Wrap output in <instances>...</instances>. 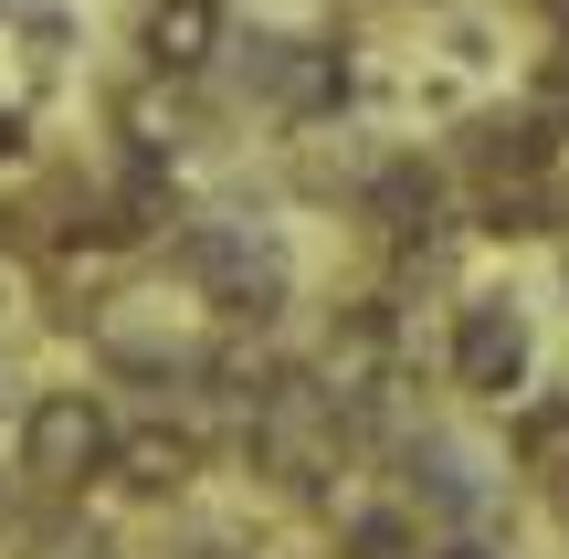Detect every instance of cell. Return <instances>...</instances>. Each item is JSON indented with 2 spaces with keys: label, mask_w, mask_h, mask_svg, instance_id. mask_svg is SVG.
I'll use <instances>...</instances> for the list:
<instances>
[{
  "label": "cell",
  "mask_w": 569,
  "mask_h": 559,
  "mask_svg": "<svg viewBox=\"0 0 569 559\" xmlns=\"http://www.w3.org/2000/svg\"><path fill=\"white\" fill-rule=\"evenodd\" d=\"M211 74H222V106L284 127V138L348 117V96H359V63H348V42H327V32H232Z\"/></svg>",
  "instance_id": "obj_1"
},
{
  "label": "cell",
  "mask_w": 569,
  "mask_h": 559,
  "mask_svg": "<svg viewBox=\"0 0 569 559\" xmlns=\"http://www.w3.org/2000/svg\"><path fill=\"white\" fill-rule=\"evenodd\" d=\"M169 274L201 296L222 328H274L296 307V253L264 222H180L169 232Z\"/></svg>",
  "instance_id": "obj_2"
},
{
  "label": "cell",
  "mask_w": 569,
  "mask_h": 559,
  "mask_svg": "<svg viewBox=\"0 0 569 559\" xmlns=\"http://www.w3.org/2000/svg\"><path fill=\"white\" fill-rule=\"evenodd\" d=\"M21 476L32 497H84L96 476H117V412L96 391H42L21 412Z\"/></svg>",
  "instance_id": "obj_4"
},
{
  "label": "cell",
  "mask_w": 569,
  "mask_h": 559,
  "mask_svg": "<svg viewBox=\"0 0 569 559\" xmlns=\"http://www.w3.org/2000/svg\"><path fill=\"white\" fill-rule=\"evenodd\" d=\"M11 11H21V0H0V21H11Z\"/></svg>",
  "instance_id": "obj_11"
},
{
  "label": "cell",
  "mask_w": 569,
  "mask_h": 559,
  "mask_svg": "<svg viewBox=\"0 0 569 559\" xmlns=\"http://www.w3.org/2000/svg\"><path fill=\"white\" fill-rule=\"evenodd\" d=\"M443 380L465 401H486V412L528 401V380H538V317L517 307V296H465L453 328H443Z\"/></svg>",
  "instance_id": "obj_3"
},
{
  "label": "cell",
  "mask_w": 569,
  "mask_h": 559,
  "mask_svg": "<svg viewBox=\"0 0 569 559\" xmlns=\"http://www.w3.org/2000/svg\"><path fill=\"white\" fill-rule=\"evenodd\" d=\"M21 559H106V539H96V528H84V518H74V507H63V497H53V518H42V528H32V539H21Z\"/></svg>",
  "instance_id": "obj_8"
},
{
  "label": "cell",
  "mask_w": 569,
  "mask_h": 559,
  "mask_svg": "<svg viewBox=\"0 0 569 559\" xmlns=\"http://www.w3.org/2000/svg\"><path fill=\"white\" fill-rule=\"evenodd\" d=\"M222 42H232L222 0H148V11H138V63H148V74H211Z\"/></svg>",
  "instance_id": "obj_5"
},
{
  "label": "cell",
  "mask_w": 569,
  "mask_h": 559,
  "mask_svg": "<svg viewBox=\"0 0 569 559\" xmlns=\"http://www.w3.org/2000/svg\"><path fill=\"white\" fill-rule=\"evenodd\" d=\"M190 476H201V433H169V422L117 433V486H138V497H180Z\"/></svg>",
  "instance_id": "obj_7"
},
{
  "label": "cell",
  "mask_w": 569,
  "mask_h": 559,
  "mask_svg": "<svg viewBox=\"0 0 569 559\" xmlns=\"http://www.w3.org/2000/svg\"><path fill=\"white\" fill-rule=\"evenodd\" d=\"M432 559H496L486 539H432Z\"/></svg>",
  "instance_id": "obj_9"
},
{
  "label": "cell",
  "mask_w": 569,
  "mask_h": 559,
  "mask_svg": "<svg viewBox=\"0 0 569 559\" xmlns=\"http://www.w3.org/2000/svg\"><path fill=\"white\" fill-rule=\"evenodd\" d=\"M338 559H432V518L390 486V497H359L338 518Z\"/></svg>",
  "instance_id": "obj_6"
},
{
  "label": "cell",
  "mask_w": 569,
  "mask_h": 559,
  "mask_svg": "<svg viewBox=\"0 0 569 559\" xmlns=\"http://www.w3.org/2000/svg\"><path fill=\"white\" fill-rule=\"evenodd\" d=\"M0 159H21V117H0Z\"/></svg>",
  "instance_id": "obj_10"
}]
</instances>
